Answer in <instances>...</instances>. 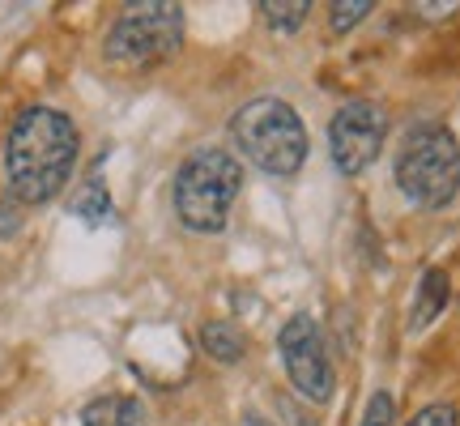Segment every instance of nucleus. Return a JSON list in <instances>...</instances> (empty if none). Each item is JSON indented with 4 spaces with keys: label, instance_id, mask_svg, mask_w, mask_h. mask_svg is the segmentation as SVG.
<instances>
[{
    "label": "nucleus",
    "instance_id": "f257e3e1",
    "mask_svg": "<svg viewBox=\"0 0 460 426\" xmlns=\"http://www.w3.org/2000/svg\"><path fill=\"white\" fill-rule=\"evenodd\" d=\"M82 154V132L56 107H26L17 111L4 137V180L17 205H48L68 183Z\"/></svg>",
    "mask_w": 460,
    "mask_h": 426
},
{
    "label": "nucleus",
    "instance_id": "f03ea898",
    "mask_svg": "<svg viewBox=\"0 0 460 426\" xmlns=\"http://www.w3.org/2000/svg\"><path fill=\"white\" fill-rule=\"evenodd\" d=\"M230 141L252 166H261L273 180H295L307 163V124L303 115L281 99H252L230 120Z\"/></svg>",
    "mask_w": 460,
    "mask_h": 426
},
{
    "label": "nucleus",
    "instance_id": "7ed1b4c3",
    "mask_svg": "<svg viewBox=\"0 0 460 426\" xmlns=\"http://www.w3.org/2000/svg\"><path fill=\"white\" fill-rule=\"evenodd\" d=\"M243 188V163L222 146H200L175 171V213L188 230L217 235L230 222V205Z\"/></svg>",
    "mask_w": 460,
    "mask_h": 426
},
{
    "label": "nucleus",
    "instance_id": "20e7f679",
    "mask_svg": "<svg viewBox=\"0 0 460 426\" xmlns=\"http://www.w3.org/2000/svg\"><path fill=\"white\" fill-rule=\"evenodd\" d=\"M396 188L422 205V209H444L460 192V141L444 124H413L396 149L393 166Z\"/></svg>",
    "mask_w": 460,
    "mask_h": 426
},
{
    "label": "nucleus",
    "instance_id": "39448f33",
    "mask_svg": "<svg viewBox=\"0 0 460 426\" xmlns=\"http://www.w3.org/2000/svg\"><path fill=\"white\" fill-rule=\"evenodd\" d=\"M183 43V9L175 0H137L115 13L102 39L107 60L119 68H149L175 56Z\"/></svg>",
    "mask_w": 460,
    "mask_h": 426
},
{
    "label": "nucleus",
    "instance_id": "423d86ee",
    "mask_svg": "<svg viewBox=\"0 0 460 426\" xmlns=\"http://www.w3.org/2000/svg\"><path fill=\"white\" fill-rule=\"evenodd\" d=\"M278 350H281V367L295 384V393H303L307 401L324 405L337 388V376H332L329 362V345H324V333L312 315H290L278 333Z\"/></svg>",
    "mask_w": 460,
    "mask_h": 426
},
{
    "label": "nucleus",
    "instance_id": "0eeeda50",
    "mask_svg": "<svg viewBox=\"0 0 460 426\" xmlns=\"http://www.w3.org/2000/svg\"><path fill=\"white\" fill-rule=\"evenodd\" d=\"M388 115L379 102H345L329 124V158L341 175H362L379 158Z\"/></svg>",
    "mask_w": 460,
    "mask_h": 426
},
{
    "label": "nucleus",
    "instance_id": "6e6552de",
    "mask_svg": "<svg viewBox=\"0 0 460 426\" xmlns=\"http://www.w3.org/2000/svg\"><path fill=\"white\" fill-rule=\"evenodd\" d=\"M447 298H452V281H447L444 269H427L422 273V281H418V295H413V307H410V328L413 333H422V328H430L439 315H444Z\"/></svg>",
    "mask_w": 460,
    "mask_h": 426
},
{
    "label": "nucleus",
    "instance_id": "1a4fd4ad",
    "mask_svg": "<svg viewBox=\"0 0 460 426\" xmlns=\"http://www.w3.org/2000/svg\"><path fill=\"white\" fill-rule=\"evenodd\" d=\"M141 422H146L141 401H137V396H124V393L94 396L82 410V426H141Z\"/></svg>",
    "mask_w": 460,
    "mask_h": 426
},
{
    "label": "nucleus",
    "instance_id": "9d476101",
    "mask_svg": "<svg viewBox=\"0 0 460 426\" xmlns=\"http://www.w3.org/2000/svg\"><path fill=\"white\" fill-rule=\"evenodd\" d=\"M200 345H205V354H209V359L226 362V367L243 362V354H247V337H243V328L234 324V320H209V324L200 328Z\"/></svg>",
    "mask_w": 460,
    "mask_h": 426
},
{
    "label": "nucleus",
    "instance_id": "9b49d317",
    "mask_svg": "<svg viewBox=\"0 0 460 426\" xmlns=\"http://www.w3.org/2000/svg\"><path fill=\"white\" fill-rule=\"evenodd\" d=\"M307 13H312V0H264L261 4V17L278 34H295L307 22Z\"/></svg>",
    "mask_w": 460,
    "mask_h": 426
},
{
    "label": "nucleus",
    "instance_id": "f8f14e48",
    "mask_svg": "<svg viewBox=\"0 0 460 426\" xmlns=\"http://www.w3.org/2000/svg\"><path fill=\"white\" fill-rule=\"evenodd\" d=\"M73 213L77 217H85V222H102V217H111V197H107V188H102V180L94 175V180L85 183L82 192H77V200H73Z\"/></svg>",
    "mask_w": 460,
    "mask_h": 426
},
{
    "label": "nucleus",
    "instance_id": "ddd939ff",
    "mask_svg": "<svg viewBox=\"0 0 460 426\" xmlns=\"http://www.w3.org/2000/svg\"><path fill=\"white\" fill-rule=\"evenodd\" d=\"M376 9V0H337L329 4V31L332 34H349L358 22H367Z\"/></svg>",
    "mask_w": 460,
    "mask_h": 426
},
{
    "label": "nucleus",
    "instance_id": "4468645a",
    "mask_svg": "<svg viewBox=\"0 0 460 426\" xmlns=\"http://www.w3.org/2000/svg\"><path fill=\"white\" fill-rule=\"evenodd\" d=\"M358 426H396V401L393 393H371V401H367V410H362V422Z\"/></svg>",
    "mask_w": 460,
    "mask_h": 426
},
{
    "label": "nucleus",
    "instance_id": "2eb2a0df",
    "mask_svg": "<svg viewBox=\"0 0 460 426\" xmlns=\"http://www.w3.org/2000/svg\"><path fill=\"white\" fill-rule=\"evenodd\" d=\"M410 426H460V413H456V405H447V401H435V405H427V410L413 413Z\"/></svg>",
    "mask_w": 460,
    "mask_h": 426
},
{
    "label": "nucleus",
    "instance_id": "dca6fc26",
    "mask_svg": "<svg viewBox=\"0 0 460 426\" xmlns=\"http://www.w3.org/2000/svg\"><path fill=\"white\" fill-rule=\"evenodd\" d=\"M243 426H273V422H269V418H261V413H247Z\"/></svg>",
    "mask_w": 460,
    "mask_h": 426
}]
</instances>
